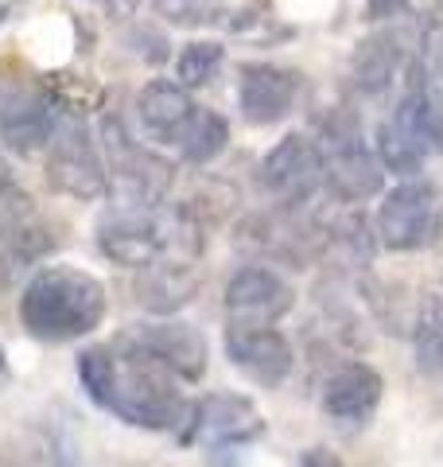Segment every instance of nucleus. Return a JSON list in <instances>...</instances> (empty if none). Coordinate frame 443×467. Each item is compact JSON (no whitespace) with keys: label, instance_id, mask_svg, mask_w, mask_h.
Segmentation results:
<instances>
[{"label":"nucleus","instance_id":"20e7f679","mask_svg":"<svg viewBox=\"0 0 443 467\" xmlns=\"http://www.w3.org/2000/svg\"><path fill=\"white\" fill-rule=\"evenodd\" d=\"M323 183L343 202H366L381 192L386 168L377 160V149H369L362 137V125L350 109H338L323 121Z\"/></svg>","mask_w":443,"mask_h":467},{"label":"nucleus","instance_id":"1a4fd4ad","mask_svg":"<svg viewBox=\"0 0 443 467\" xmlns=\"http://www.w3.org/2000/svg\"><path fill=\"white\" fill-rule=\"evenodd\" d=\"M183 441L187 444H202V448H233V444H249L264 432V417L261 409L242 398V393H206L202 401L187 409L183 420Z\"/></svg>","mask_w":443,"mask_h":467},{"label":"nucleus","instance_id":"dca6fc26","mask_svg":"<svg viewBox=\"0 0 443 467\" xmlns=\"http://www.w3.org/2000/svg\"><path fill=\"white\" fill-rule=\"evenodd\" d=\"M381 374L374 367H366V362H346V367H338L327 382H323V413L338 425H366L369 417L377 413L381 405Z\"/></svg>","mask_w":443,"mask_h":467},{"label":"nucleus","instance_id":"f257e3e1","mask_svg":"<svg viewBox=\"0 0 443 467\" xmlns=\"http://www.w3.org/2000/svg\"><path fill=\"white\" fill-rule=\"evenodd\" d=\"M74 370H78V382L90 393V401L109 409L129 425L152 432L183 429L191 401H183L180 386H175L180 374L168 370L164 362L152 358L132 339L121 350L113 347L82 350Z\"/></svg>","mask_w":443,"mask_h":467},{"label":"nucleus","instance_id":"aec40b11","mask_svg":"<svg viewBox=\"0 0 443 467\" xmlns=\"http://www.w3.org/2000/svg\"><path fill=\"white\" fill-rule=\"evenodd\" d=\"M230 144V125L226 117L214 113V109H195V117H191L187 133L180 137V156L187 160V164H211V160H218L222 152H226Z\"/></svg>","mask_w":443,"mask_h":467},{"label":"nucleus","instance_id":"9b49d317","mask_svg":"<svg viewBox=\"0 0 443 467\" xmlns=\"http://www.w3.org/2000/svg\"><path fill=\"white\" fill-rule=\"evenodd\" d=\"M226 355L242 374L261 386H280L295 367L292 343L273 324H230L226 327Z\"/></svg>","mask_w":443,"mask_h":467},{"label":"nucleus","instance_id":"f3484780","mask_svg":"<svg viewBox=\"0 0 443 467\" xmlns=\"http://www.w3.org/2000/svg\"><path fill=\"white\" fill-rule=\"evenodd\" d=\"M51 250H55V238L43 218H36L27 207L16 214H5L0 218V288H12Z\"/></svg>","mask_w":443,"mask_h":467},{"label":"nucleus","instance_id":"b1692460","mask_svg":"<svg viewBox=\"0 0 443 467\" xmlns=\"http://www.w3.org/2000/svg\"><path fill=\"white\" fill-rule=\"evenodd\" d=\"M160 16L180 24V27H199V24H211L218 20V8L222 0H156Z\"/></svg>","mask_w":443,"mask_h":467},{"label":"nucleus","instance_id":"bb28decb","mask_svg":"<svg viewBox=\"0 0 443 467\" xmlns=\"http://www.w3.org/2000/svg\"><path fill=\"white\" fill-rule=\"evenodd\" d=\"M8 195H16V180H12V168L5 152H0V199H8Z\"/></svg>","mask_w":443,"mask_h":467},{"label":"nucleus","instance_id":"4468645a","mask_svg":"<svg viewBox=\"0 0 443 467\" xmlns=\"http://www.w3.org/2000/svg\"><path fill=\"white\" fill-rule=\"evenodd\" d=\"M300 78L273 63H242L238 70V109L249 125H276L295 109Z\"/></svg>","mask_w":443,"mask_h":467},{"label":"nucleus","instance_id":"2eb2a0df","mask_svg":"<svg viewBox=\"0 0 443 467\" xmlns=\"http://www.w3.org/2000/svg\"><path fill=\"white\" fill-rule=\"evenodd\" d=\"M129 339L144 347L152 358H160L168 370H175L183 382H199L206 374L211 350H206V339L191 324H180V319H152V324L132 327Z\"/></svg>","mask_w":443,"mask_h":467},{"label":"nucleus","instance_id":"ddd939ff","mask_svg":"<svg viewBox=\"0 0 443 467\" xmlns=\"http://www.w3.org/2000/svg\"><path fill=\"white\" fill-rule=\"evenodd\" d=\"M408 67H412V47H408L401 27H381V32L366 36L350 55V78L369 98H377V94L393 90L397 82H405Z\"/></svg>","mask_w":443,"mask_h":467},{"label":"nucleus","instance_id":"a211bd4d","mask_svg":"<svg viewBox=\"0 0 443 467\" xmlns=\"http://www.w3.org/2000/svg\"><path fill=\"white\" fill-rule=\"evenodd\" d=\"M195 101H191L187 86L180 82H168V78H156L148 82L144 90L137 94V117L144 125V133L152 137L156 144H180V137L187 133L191 117H195Z\"/></svg>","mask_w":443,"mask_h":467},{"label":"nucleus","instance_id":"7ed1b4c3","mask_svg":"<svg viewBox=\"0 0 443 467\" xmlns=\"http://www.w3.org/2000/svg\"><path fill=\"white\" fill-rule=\"evenodd\" d=\"M98 245L113 265L152 269L164 261H199L202 234L187 211L156 207H125L98 223Z\"/></svg>","mask_w":443,"mask_h":467},{"label":"nucleus","instance_id":"39448f33","mask_svg":"<svg viewBox=\"0 0 443 467\" xmlns=\"http://www.w3.org/2000/svg\"><path fill=\"white\" fill-rule=\"evenodd\" d=\"M101 149H106V171H109V192L125 207H156L164 202L171 187V164L140 140L125 133L117 117L101 121Z\"/></svg>","mask_w":443,"mask_h":467},{"label":"nucleus","instance_id":"a878e982","mask_svg":"<svg viewBox=\"0 0 443 467\" xmlns=\"http://www.w3.org/2000/svg\"><path fill=\"white\" fill-rule=\"evenodd\" d=\"M300 467H343L331 451H323V448H312V451H304V463Z\"/></svg>","mask_w":443,"mask_h":467},{"label":"nucleus","instance_id":"393cba45","mask_svg":"<svg viewBox=\"0 0 443 467\" xmlns=\"http://www.w3.org/2000/svg\"><path fill=\"white\" fill-rule=\"evenodd\" d=\"M401 8H405V0H366L369 20H393Z\"/></svg>","mask_w":443,"mask_h":467},{"label":"nucleus","instance_id":"5701e85b","mask_svg":"<svg viewBox=\"0 0 443 467\" xmlns=\"http://www.w3.org/2000/svg\"><path fill=\"white\" fill-rule=\"evenodd\" d=\"M417 362L420 370H432V374H443V296L428 300V308L417 324Z\"/></svg>","mask_w":443,"mask_h":467},{"label":"nucleus","instance_id":"423d86ee","mask_svg":"<svg viewBox=\"0 0 443 467\" xmlns=\"http://www.w3.org/2000/svg\"><path fill=\"white\" fill-rule=\"evenodd\" d=\"M443 207L432 180H405L386 192L377 207V242L393 254L424 250L439 238Z\"/></svg>","mask_w":443,"mask_h":467},{"label":"nucleus","instance_id":"f8f14e48","mask_svg":"<svg viewBox=\"0 0 443 467\" xmlns=\"http://www.w3.org/2000/svg\"><path fill=\"white\" fill-rule=\"evenodd\" d=\"M58 125V109L51 94L39 90H5L0 94V140L20 156H36L47 149Z\"/></svg>","mask_w":443,"mask_h":467},{"label":"nucleus","instance_id":"412c9836","mask_svg":"<svg viewBox=\"0 0 443 467\" xmlns=\"http://www.w3.org/2000/svg\"><path fill=\"white\" fill-rule=\"evenodd\" d=\"M432 156L424 144L408 133V129L397 121V117H386L377 125V160L381 168L393 171V175H417L424 168V160Z\"/></svg>","mask_w":443,"mask_h":467},{"label":"nucleus","instance_id":"9d476101","mask_svg":"<svg viewBox=\"0 0 443 467\" xmlns=\"http://www.w3.org/2000/svg\"><path fill=\"white\" fill-rule=\"evenodd\" d=\"M295 304L292 285L269 265H245L226 285V316L230 324H276Z\"/></svg>","mask_w":443,"mask_h":467},{"label":"nucleus","instance_id":"0eeeda50","mask_svg":"<svg viewBox=\"0 0 443 467\" xmlns=\"http://www.w3.org/2000/svg\"><path fill=\"white\" fill-rule=\"evenodd\" d=\"M47 183L58 195L94 202L109 192V171L106 160L98 156V144L78 117H58L55 137L47 144Z\"/></svg>","mask_w":443,"mask_h":467},{"label":"nucleus","instance_id":"4be33fe9","mask_svg":"<svg viewBox=\"0 0 443 467\" xmlns=\"http://www.w3.org/2000/svg\"><path fill=\"white\" fill-rule=\"evenodd\" d=\"M218 67H222V43L195 39L175 58V82L187 86V90H199V86H206L218 75Z\"/></svg>","mask_w":443,"mask_h":467},{"label":"nucleus","instance_id":"6e6552de","mask_svg":"<svg viewBox=\"0 0 443 467\" xmlns=\"http://www.w3.org/2000/svg\"><path fill=\"white\" fill-rule=\"evenodd\" d=\"M257 183L264 195H273L284 207H304L312 202L315 187L323 183V156L319 144L300 133L284 137L261 156L257 164Z\"/></svg>","mask_w":443,"mask_h":467},{"label":"nucleus","instance_id":"6ab92c4d","mask_svg":"<svg viewBox=\"0 0 443 467\" xmlns=\"http://www.w3.org/2000/svg\"><path fill=\"white\" fill-rule=\"evenodd\" d=\"M140 304L152 308L160 316H168L175 308L195 300L199 292V265L195 261H164V265H152V269H140Z\"/></svg>","mask_w":443,"mask_h":467},{"label":"nucleus","instance_id":"f03ea898","mask_svg":"<svg viewBox=\"0 0 443 467\" xmlns=\"http://www.w3.org/2000/svg\"><path fill=\"white\" fill-rule=\"evenodd\" d=\"M106 285L74 265H43L20 292V324L32 339L74 343L106 319Z\"/></svg>","mask_w":443,"mask_h":467}]
</instances>
